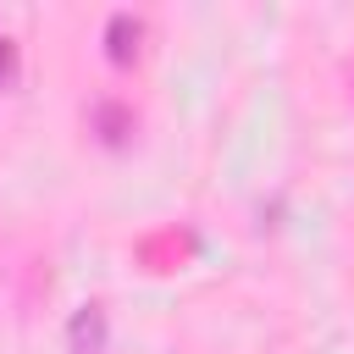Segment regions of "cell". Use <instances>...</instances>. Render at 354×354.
I'll list each match as a JSON object with an SVG mask.
<instances>
[{
  "instance_id": "obj_1",
  "label": "cell",
  "mask_w": 354,
  "mask_h": 354,
  "mask_svg": "<svg viewBox=\"0 0 354 354\" xmlns=\"http://www.w3.org/2000/svg\"><path fill=\"white\" fill-rule=\"evenodd\" d=\"M72 354H105V310L100 304H83L72 315V332H66Z\"/></svg>"
},
{
  "instance_id": "obj_2",
  "label": "cell",
  "mask_w": 354,
  "mask_h": 354,
  "mask_svg": "<svg viewBox=\"0 0 354 354\" xmlns=\"http://www.w3.org/2000/svg\"><path fill=\"white\" fill-rule=\"evenodd\" d=\"M127 39H138V22H133V17H116V22H111V55H116V61H127V55H133V44H127Z\"/></svg>"
},
{
  "instance_id": "obj_3",
  "label": "cell",
  "mask_w": 354,
  "mask_h": 354,
  "mask_svg": "<svg viewBox=\"0 0 354 354\" xmlns=\"http://www.w3.org/2000/svg\"><path fill=\"white\" fill-rule=\"evenodd\" d=\"M6 72H11V44L0 39V83H6Z\"/></svg>"
}]
</instances>
